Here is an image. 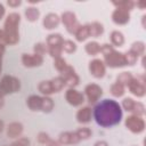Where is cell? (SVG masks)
<instances>
[{
	"label": "cell",
	"instance_id": "1",
	"mask_svg": "<svg viewBox=\"0 0 146 146\" xmlns=\"http://www.w3.org/2000/svg\"><path fill=\"white\" fill-rule=\"evenodd\" d=\"M95 120L102 127H111L117 124L122 117L120 105L112 99H104L95 107Z\"/></svg>",
	"mask_w": 146,
	"mask_h": 146
},
{
	"label": "cell",
	"instance_id": "2",
	"mask_svg": "<svg viewBox=\"0 0 146 146\" xmlns=\"http://www.w3.org/2000/svg\"><path fill=\"white\" fill-rule=\"evenodd\" d=\"M19 21H21V16L17 13H11L6 18L3 34H5V41L9 44H15L19 40L18 31H17Z\"/></svg>",
	"mask_w": 146,
	"mask_h": 146
},
{
	"label": "cell",
	"instance_id": "3",
	"mask_svg": "<svg viewBox=\"0 0 146 146\" xmlns=\"http://www.w3.org/2000/svg\"><path fill=\"white\" fill-rule=\"evenodd\" d=\"M21 88L19 80L10 76V75H5L1 81H0V97L3 98V96L13 92H17Z\"/></svg>",
	"mask_w": 146,
	"mask_h": 146
},
{
	"label": "cell",
	"instance_id": "4",
	"mask_svg": "<svg viewBox=\"0 0 146 146\" xmlns=\"http://www.w3.org/2000/svg\"><path fill=\"white\" fill-rule=\"evenodd\" d=\"M104 59H105L106 65L110 66V67H121V66L127 65L124 54L117 52L114 49H112L111 51L105 54L104 55Z\"/></svg>",
	"mask_w": 146,
	"mask_h": 146
},
{
	"label": "cell",
	"instance_id": "5",
	"mask_svg": "<svg viewBox=\"0 0 146 146\" xmlns=\"http://www.w3.org/2000/svg\"><path fill=\"white\" fill-rule=\"evenodd\" d=\"M125 127L133 133H139L144 131L145 129V122L144 120L138 115H130L125 120Z\"/></svg>",
	"mask_w": 146,
	"mask_h": 146
},
{
	"label": "cell",
	"instance_id": "6",
	"mask_svg": "<svg viewBox=\"0 0 146 146\" xmlns=\"http://www.w3.org/2000/svg\"><path fill=\"white\" fill-rule=\"evenodd\" d=\"M62 22L65 25L66 30L68 33H75V31L78 30V27L80 26L78 23V19L75 17V14L72 11H65L62 15Z\"/></svg>",
	"mask_w": 146,
	"mask_h": 146
},
{
	"label": "cell",
	"instance_id": "7",
	"mask_svg": "<svg viewBox=\"0 0 146 146\" xmlns=\"http://www.w3.org/2000/svg\"><path fill=\"white\" fill-rule=\"evenodd\" d=\"M64 80H65V83L70 87H75L79 84V76L78 74L75 73L74 68L70 65H67L63 71H62V75H60Z\"/></svg>",
	"mask_w": 146,
	"mask_h": 146
},
{
	"label": "cell",
	"instance_id": "8",
	"mask_svg": "<svg viewBox=\"0 0 146 146\" xmlns=\"http://www.w3.org/2000/svg\"><path fill=\"white\" fill-rule=\"evenodd\" d=\"M86 95L88 97V100L90 104H95L102 96L103 91H102V88L96 84V83H90L86 87Z\"/></svg>",
	"mask_w": 146,
	"mask_h": 146
},
{
	"label": "cell",
	"instance_id": "9",
	"mask_svg": "<svg viewBox=\"0 0 146 146\" xmlns=\"http://www.w3.org/2000/svg\"><path fill=\"white\" fill-rule=\"evenodd\" d=\"M22 63L26 67H35L40 66L43 63V58L38 54H23Z\"/></svg>",
	"mask_w": 146,
	"mask_h": 146
},
{
	"label": "cell",
	"instance_id": "10",
	"mask_svg": "<svg viewBox=\"0 0 146 146\" xmlns=\"http://www.w3.org/2000/svg\"><path fill=\"white\" fill-rule=\"evenodd\" d=\"M89 71L95 78H103L105 74V64L100 59H94L89 63Z\"/></svg>",
	"mask_w": 146,
	"mask_h": 146
},
{
	"label": "cell",
	"instance_id": "11",
	"mask_svg": "<svg viewBox=\"0 0 146 146\" xmlns=\"http://www.w3.org/2000/svg\"><path fill=\"white\" fill-rule=\"evenodd\" d=\"M65 98L67 100L68 104L73 105V106H79L84 102V97L82 94H80L79 91H76L75 89H68L65 94Z\"/></svg>",
	"mask_w": 146,
	"mask_h": 146
},
{
	"label": "cell",
	"instance_id": "12",
	"mask_svg": "<svg viewBox=\"0 0 146 146\" xmlns=\"http://www.w3.org/2000/svg\"><path fill=\"white\" fill-rule=\"evenodd\" d=\"M128 88H129V90H130L135 96H137V97H143V96L145 95V91H146L143 81H139L138 79H135V78L129 82Z\"/></svg>",
	"mask_w": 146,
	"mask_h": 146
},
{
	"label": "cell",
	"instance_id": "13",
	"mask_svg": "<svg viewBox=\"0 0 146 146\" xmlns=\"http://www.w3.org/2000/svg\"><path fill=\"white\" fill-rule=\"evenodd\" d=\"M129 11L127 10H123V9H120V8H116L113 14H112V19L115 24H119V25H122V24H127L129 22Z\"/></svg>",
	"mask_w": 146,
	"mask_h": 146
},
{
	"label": "cell",
	"instance_id": "14",
	"mask_svg": "<svg viewBox=\"0 0 146 146\" xmlns=\"http://www.w3.org/2000/svg\"><path fill=\"white\" fill-rule=\"evenodd\" d=\"M58 141L63 145H73V144H76L80 141V138L78 136V133L74 131V132H70V131H66V132H62L59 135V138H58Z\"/></svg>",
	"mask_w": 146,
	"mask_h": 146
},
{
	"label": "cell",
	"instance_id": "15",
	"mask_svg": "<svg viewBox=\"0 0 146 146\" xmlns=\"http://www.w3.org/2000/svg\"><path fill=\"white\" fill-rule=\"evenodd\" d=\"M23 132V125L19 122H11L7 127V136L9 138H16Z\"/></svg>",
	"mask_w": 146,
	"mask_h": 146
},
{
	"label": "cell",
	"instance_id": "16",
	"mask_svg": "<svg viewBox=\"0 0 146 146\" xmlns=\"http://www.w3.org/2000/svg\"><path fill=\"white\" fill-rule=\"evenodd\" d=\"M58 24H59V17L56 14H54V13H50V14L46 15L44 18H43V26H44V29L51 30V29H55Z\"/></svg>",
	"mask_w": 146,
	"mask_h": 146
},
{
	"label": "cell",
	"instance_id": "17",
	"mask_svg": "<svg viewBox=\"0 0 146 146\" xmlns=\"http://www.w3.org/2000/svg\"><path fill=\"white\" fill-rule=\"evenodd\" d=\"M76 119L80 123H88L91 119V108L89 106L80 108L76 113Z\"/></svg>",
	"mask_w": 146,
	"mask_h": 146
},
{
	"label": "cell",
	"instance_id": "18",
	"mask_svg": "<svg viewBox=\"0 0 146 146\" xmlns=\"http://www.w3.org/2000/svg\"><path fill=\"white\" fill-rule=\"evenodd\" d=\"M29 108L31 111H41V105H42V97L36 96V95H32L27 98L26 102Z\"/></svg>",
	"mask_w": 146,
	"mask_h": 146
},
{
	"label": "cell",
	"instance_id": "19",
	"mask_svg": "<svg viewBox=\"0 0 146 146\" xmlns=\"http://www.w3.org/2000/svg\"><path fill=\"white\" fill-rule=\"evenodd\" d=\"M75 38L78 41H84L87 38L90 36V31H89V25H80L78 30L75 31Z\"/></svg>",
	"mask_w": 146,
	"mask_h": 146
},
{
	"label": "cell",
	"instance_id": "20",
	"mask_svg": "<svg viewBox=\"0 0 146 146\" xmlns=\"http://www.w3.org/2000/svg\"><path fill=\"white\" fill-rule=\"evenodd\" d=\"M63 42H64V39L60 34L58 33H54V34H50L48 35L47 38V46L48 47H54V46H63Z\"/></svg>",
	"mask_w": 146,
	"mask_h": 146
},
{
	"label": "cell",
	"instance_id": "21",
	"mask_svg": "<svg viewBox=\"0 0 146 146\" xmlns=\"http://www.w3.org/2000/svg\"><path fill=\"white\" fill-rule=\"evenodd\" d=\"M89 25V31H90V36H99L103 34L104 32V27H103V24L98 23V22H94L91 24H88Z\"/></svg>",
	"mask_w": 146,
	"mask_h": 146
},
{
	"label": "cell",
	"instance_id": "22",
	"mask_svg": "<svg viewBox=\"0 0 146 146\" xmlns=\"http://www.w3.org/2000/svg\"><path fill=\"white\" fill-rule=\"evenodd\" d=\"M39 88V91H41L42 94L44 95H50V94H54V88H52V84H51V81H42L39 83L38 86Z\"/></svg>",
	"mask_w": 146,
	"mask_h": 146
},
{
	"label": "cell",
	"instance_id": "23",
	"mask_svg": "<svg viewBox=\"0 0 146 146\" xmlns=\"http://www.w3.org/2000/svg\"><path fill=\"white\" fill-rule=\"evenodd\" d=\"M39 15H40V13L35 7H29V8L25 9L26 19L30 21V22H35L39 18Z\"/></svg>",
	"mask_w": 146,
	"mask_h": 146
},
{
	"label": "cell",
	"instance_id": "24",
	"mask_svg": "<svg viewBox=\"0 0 146 146\" xmlns=\"http://www.w3.org/2000/svg\"><path fill=\"white\" fill-rule=\"evenodd\" d=\"M111 41H112V43H113L114 46L120 47V46H122V44L124 43V36H123V34H122L121 32H119V31H113V32L111 33Z\"/></svg>",
	"mask_w": 146,
	"mask_h": 146
},
{
	"label": "cell",
	"instance_id": "25",
	"mask_svg": "<svg viewBox=\"0 0 146 146\" xmlns=\"http://www.w3.org/2000/svg\"><path fill=\"white\" fill-rule=\"evenodd\" d=\"M129 51L132 52L136 57H138V56H140V55L144 54V51H145V44L143 42H140V41L135 42V43H132V46H131V48H130Z\"/></svg>",
	"mask_w": 146,
	"mask_h": 146
},
{
	"label": "cell",
	"instance_id": "26",
	"mask_svg": "<svg viewBox=\"0 0 146 146\" xmlns=\"http://www.w3.org/2000/svg\"><path fill=\"white\" fill-rule=\"evenodd\" d=\"M113 5L116 6L117 8L120 9H123V10H127L129 11L130 9L133 8L135 6V2L131 1V0H124V1H113Z\"/></svg>",
	"mask_w": 146,
	"mask_h": 146
},
{
	"label": "cell",
	"instance_id": "27",
	"mask_svg": "<svg viewBox=\"0 0 146 146\" xmlns=\"http://www.w3.org/2000/svg\"><path fill=\"white\" fill-rule=\"evenodd\" d=\"M84 49L89 55H96V54H98L100 51V46L96 41H91V42H88L86 44Z\"/></svg>",
	"mask_w": 146,
	"mask_h": 146
},
{
	"label": "cell",
	"instance_id": "28",
	"mask_svg": "<svg viewBox=\"0 0 146 146\" xmlns=\"http://www.w3.org/2000/svg\"><path fill=\"white\" fill-rule=\"evenodd\" d=\"M50 81H51V84H52V88H54V91H55V92L60 91V90L66 86L65 80H64L62 76H57V78H55V79H52V80H50Z\"/></svg>",
	"mask_w": 146,
	"mask_h": 146
},
{
	"label": "cell",
	"instance_id": "29",
	"mask_svg": "<svg viewBox=\"0 0 146 146\" xmlns=\"http://www.w3.org/2000/svg\"><path fill=\"white\" fill-rule=\"evenodd\" d=\"M111 94L115 97H121L124 94V86H122L119 82H115L111 87Z\"/></svg>",
	"mask_w": 146,
	"mask_h": 146
},
{
	"label": "cell",
	"instance_id": "30",
	"mask_svg": "<svg viewBox=\"0 0 146 146\" xmlns=\"http://www.w3.org/2000/svg\"><path fill=\"white\" fill-rule=\"evenodd\" d=\"M54 108V102L49 97H42V105H41V111L49 113Z\"/></svg>",
	"mask_w": 146,
	"mask_h": 146
},
{
	"label": "cell",
	"instance_id": "31",
	"mask_svg": "<svg viewBox=\"0 0 146 146\" xmlns=\"http://www.w3.org/2000/svg\"><path fill=\"white\" fill-rule=\"evenodd\" d=\"M132 79H133V76L131 75L130 72H122V73L117 76V81H116V82L121 83L122 86H128L129 82H130Z\"/></svg>",
	"mask_w": 146,
	"mask_h": 146
},
{
	"label": "cell",
	"instance_id": "32",
	"mask_svg": "<svg viewBox=\"0 0 146 146\" xmlns=\"http://www.w3.org/2000/svg\"><path fill=\"white\" fill-rule=\"evenodd\" d=\"M62 48H63V50H65L66 52L71 54V52H74V51H75L76 44H75L73 41H71V40H64Z\"/></svg>",
	"mask_w": 146,
	"mask_h": 146
},
{
	"label": "cell",
	"instance_id": "33",
	"mask_svg": "<svg viewBox=\"0 0 146 146\" xmlns=\"http://www.w3.org/2000/svg\"><path fill=\"white\" fill-rule=\"evenodd\" d=\"M75 132L78 133L80 140H82V139H88V138L91 136V130H90L89 128H80V129H78Z\"/></svg>",
	"mask_w": 146,
	"mask_h": 146
},
{
	"label": "cell",
	"instance_id": "34",
	"mask_svg": "<svg viewBox=\"0 0 146 146\" xmlns=\"http://www.w3.org/2000/svg\"><path fill=\"white\" fill-rule=\"evenodd\" d=\"M47 50L49 51L50 56H52V57H55V58H58V57H60V55H62L63 48H62V46H54V47H48Z\"/></svg>",
	"mask_w": 146,
	"mask_h": 146
},
{
	"label": "cell",
	"instance_id": "35",
	"mask_svg": "<svg viewBox=\"0 0 146 146\" xmlns=\"http://www.w3.org/2000/svg\"><path fill=\"white\" fill-rule=\"evenodd\" d=\"M135 104H136V102H135L133 99H131V98H124L123 102H122L123 108H124L125 111H128V112H132V111H133Z\"/></svg>",
	"mask_w": 146,
	"mask_h": 146
},
{
	"label": "cell",
	"instance_id": "36",
	"mask_svg": "<svg viewBox=\"0 0 146 146\" xmlns=\"http://www.w3.org/2000/svg\"><path fill=\"white\" fill-rule=\"evenodd\" d=\"M54 66H55V68L57 70V71H59V72H62L66 66H67V64H66V62H65V59H63L62 57H58V58H55V62H54Z\"/></svg>",
	"mask_w": 146,
	"mask_h": 146
},
{
	"label": "cell",
	"instance_id": "37",
	"mask_svg": "<svg viewBox=\"0 0 146 146\" xmlns=\"http://www.w3.org/2000/svg\"><path fill=\"white\" fill-rule=\"evenodd\" d=\"M124 57H125V63H127V65H133L136 62H137V58L138 57H136L132 52H130V51H127L125 54H124Z\"/></svg>",
	"mask_w": 146,
	"mask_h": 146
},
{
	"label": "cell",
	"instance_id": "38",
	"mask_svg": "<svg viewBox=\"0 0 146 146\" xmlns=\"http://www.w3.org/2000/svg\"><path fill=\"white\" fill-rule=\"evenodd\" d=\"M133 113H135V115H138V116H140V115H143V114H145V107H144V105L141 104V103H136L135 104V107H133V111H132Z\"/></svg>",
	"mask_w": 146,
	"mask_h": 146
},
{
	"label": "cell",
	"instance_id": "39",
	"mask_svg": "<svg viewBox=\"0 0 146 146\" xmlns=\"http://www.w3.org/2000/svg\"><path fill=\"white\" fill-rule=\"evenodd\" d=\"M34 51H35V54L42 56V55L46 54V51H47V46H46L44 43H36V44L34 46Z\"/></svg>",
	"mask_w": 146,
	"mask_h": 146
},
{
	"label": "cell",
	"instance_id": "40",
	"mask_svg": "<svg viewBox=\"0 0 146 146\" xmlns=\"http://www.w3.org/2000/svg\"><path fill=\"white\" fill-rule=\"evenodd\" d=\"M29 145H30V140L27 138H25V137H22L18 140L14 141L10 146H29Z\"/></svg>",
	"mask_w": 146,
	"mask_h": 146
},
{
	"label": "cell",
	"instance_id": "41",
	"mask_svg": "<svg viewBox=\"0 0 146 146\" xmlns=\"http://www.w3.org/2000/svg\"><path fill=\"white\" fill-rule=\"evenodd\" d=\"M36 139H38V141H39L40 144H47V143L50 140L48 133H46V132H39Z\"/></svg>",
	"mask_w": 146,
	"mask_h": 146
},
{
	"label": "cell",
	"instance_id": "42",
	"mask_svg": "<svg viewBox=\"0 0 146 146\" xmlns=\"http://www.w3.org/2000/svg\"><path fill=\"white\" fill-rule=\"evenodd\" d=\"M7 3H8L9 6H11V7H16V6H19V5H21V1H18V0H17V1H8Z\"/></svg>",
	"mask_w": 146,
	"mask_h": 146
},
{
	"label": "cell",
	"instance_id": "43",
	"mask_svg": "<svg viewBox=\"0 0 146 146\" xmlns=\"http://www.w3.org/2000/svg\"><path fill=\"white\" fill-rule=\"evenodd\" d=\"M46 145H47V146H59V144H58L57 141H55V140H51V139H50V140H49V141H48Z\"/></svg>",
	"mask_w": 146,
	"mask_h": 146
},
{
	"label": "cell",
	"instance_id": "44",
	"mask_svg": "<svg viewBox=\"0 0 146 146\" xmlns=\"http://www.w3.org/2000/svg\"><path fill=\"white\" fill-rule=\"evenodd\" d=\"M94 146H108V145H107L106 141H104V140H99V141H97Z\"/></svg>",
	"mask_w": 146,
	"mask_h": 146
},
{
	"label": "cell",
	"instance_id": "45",
	"mask_svg": "<svg viewBox=\"0 0 146 146\" xmlns=\"http://www.w3.org/2000/svg\"><path fill=\"white\" fill-rule=\"evenodd\" d=\"M137 6L140 7V8L143 9V8L146 7V1H138V2H137Z\"/></svg>",
	"mask_w": 146,
	"mask_h": 146
},
{
	"label": "cell",
	"instance_id": "46",
	"mask_svg": "<svg viewBox=\"0 0 146 146\" xmlns=\"http://www.w3.org/2000/svg\"><path fill=\"white\" fill-rule=\"evenodd\" d=\"M3 52H5V46H3V43H1V42H0V58L2 57Z\"/></svg>",
	"mask_w": 146,
	"mask_h": 146
},
{
	"label": "cell",
	"instance_id": "47",
	"mask_svg": "<svg viewBox=\"0 0 146 146\" xmlns=\"http://www.w3.org/2000/svg\"><path fill=\"white\" fill-rule=\"evenodd\" d=\"M3 15H5V8H3V6L0 3V19L2 18Z\"/></svg>",
	"mask_w": 146,
	"mask_h": 146
},
{
	"label": "cell",
	"instance_id": "48",
	"mask_svg": "<svg viewBox=\"0 0 146 146\" xmlns=\"http://www.w3.org/2000/svg\"><path fill=\"white\" fill-rule=\"evenodd\" d=\"M5 40V34H3V30H0V41Z\"/></svg>",
	"mask_w": 146,
	"mask_h": 146
},
{
	"label": "cell",
	"instance_id": "49",
	"mask_svg": "<svg viewBox=\"0 0 146 146\" xmlns=\"http://www.w3.org/2000/svg\"><path fill=\"white\" fill-rule=\"evenodd\" d=\"M3 125H5V124H3V121H1V120H0V133H1V132H2V130H3Z\"/></svg>",
	"mask_w": 146,
	"mask_h": 146
},
{
	"label": "cell",
	"instance_id": "50",
	"mask_svg": "<svg viewBox=\"0 0 146 146\" xmlns=\"http://www.w3.org/2000/svg\"><path fill=\"white\" fill-rule=\"evenodd\" d=\"M2 105H3V98H2V97H0V108L2 107Z\"/></svg>",
	"mask_w": 146,
	"mask_h": 146
},
{
	"label": "cell",
	"instance_id": "51",
	"mask_svg": "<svg viewBox=\"0 0 146 146\" xmlns=\"http://www.w3.org/2000/svg\"><path fill=\"white\" fill-rule=\"evenodd\" d=\"M145 18L146 16H143V26H145Z\"/></svg>",
	"mask_w": 146,
	"mask_h": 146
},
{
	"label": "cell",
	"instance_id": "52",
	"mask_svg": "<svg viewBox=\"0 0 146 146\" xmlns=\"http://www.w3.org/2000/svg\"><path fill=\"white\" fill-rule=\"evenodd\" d=\"M0 72H1V58H0Z\"/></svg>",
	"mask_w": 146,
	"mask_h": 146
}]
</instances>
